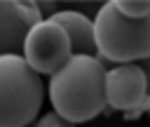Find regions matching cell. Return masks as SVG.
<instances>
[{
    "label": "cell",
    "mask_w": 150,
    "mask_h": 127,
    "mask_svg": "<svg viewBox=\"0 0 150 127\" xmlns=\"http://www.w3.org/2000/svg\"><path fill=\"white\" fill-rule=\"evenodd\" d=\"M49 101L54 113L73 125L89 122L105 111V63L96 56L73 54L63 68L49 75Z\"/></svg>",
    "instance_id": "6da1fadb"
},
{
    "label": "cell",
    "mask_w": 150,
    "mask_h": 127,
    "mask_svg": "<svg viewBox=\"0 0 150 127\" xmlns=\"http://www.w3.org/2000/svg\"><path fill=\"white\" fill-rule=\"evenodd\" d=\"M94 38L101 61L138 63L150 56V16L129 19L115 2H103L94 19Z\"/></svg>",
    "instance_id": "7a4b0ae2"
},
{
    "label": "cell",
    "mask_w": 150,
    "mask_h": 127,
    "mask_svg": "<svg viewBox=\"0 0 150 127\" xmlns=\"http://www.w3.org/2000/svg\"><path fill=\"white\" fill-rule=\"evenodd\" d=\"M45 101V85L21 54L0 56V127H30Z\"/></svg>",
    "instance_id": "3957f363"
},
{
    "label": "cell",
    "mask_w": 150,
    "mask_h": 127,
    "mask_svg": "<svg viewBox=\"0 0 150 127\" xmlns=\"http://www.w3.org/2000/svg\"><path fill=\"white\" fill-rule=\"evenodd\" d=\"M21 56L28 61V66L38 75H54L59 68L68 63V59L73 56V49L66 31L52 19H42L28 31Z\"/></svg>",
    "instance_id": "277c9868"
},
{
    "label": "cell",
    "mask_w": 150,
    "mask_h": 127,
    "mask_svg": "<svg viewBox=\"0 0 150 127\" xmlns=\"http://www.w3.org/2000/svg\"><path fill=\"white\" fill-rule=\"evenodd\" d=\"M42 21V9L30 0H0V56L21 54L28 31Z\"/></svg>",
    "instance_id": "5b68a950"
},
{
    "label": "cell",
    "mask_w": 150,
    "mask_h": 127,
    "mask_svg": "<svg viewBox=\"0 0 150 127\" xmlns=\"http://www.w3.org/2000/svg\"><path fill=\"white\" fill-rule=\"evenodd\" d=\"M145 73L138 63H117L105 68V103L112 111L129 113L145 99Z\"/></svg>",
    "instance_id": "8992f818"
},
{
    "label": "cell",
    "mask_w": 150,
    "mask_h": 127,
    "mask_svg": "<svg viewBox=\"0 0 150 127\" xmlns=\"http://www.w3.org/2000/svg\"><path fill=\"white\" fill-rule=\"evenodd\" d=\"M47 19H52L54 24H59L66 31L73 54H84V56H96L98 59L96 38H94V21L87 14H82L77 9H56Z\"/></svg>",
    "instance_id": "52a82bcc"
},
{
    "label": "cell",
    "mask_w": 150,
    "mask_h": 127,
    "mask_svg": "<svg viewBox=\"0 0 150 127\" xmlns=\"http://www.w3.org/2000/svg\"><path fill=\"white\" fill-rule=\"evenodd\" d=\"M112 2L129 19H145V16H150V0H112Z\"/></svg>",
    "instance_id": "ba28073f"
},
{
    "label": "cell",
    "mask_w": 150,
    "mask_h": 127,
    "mask_svg": "<svg viewBox=\"0 0 150 127\" xmlns=\"http://www.w3.org/2000/svg\"><path fill=\"white\" fill-rule=\"evenodd\" d=\"M33 127H77V125H73L70 120H66L63 115H59V113H45Z\"/></svg>",
    "instance_id": "9c48e42d"
},
{
    "label": "cell",
    "mask_w": 150,
    "mask_h": 127,
    "mask_svg": "<svg viewBox=\"0 0 150 127\" xmlns=\"http://www.w3.org/2000/svg\"><path fill=\"white\" fill-rule=\"evenodd\" d=\"M30 127H33V125H30Z\"/></svg>",
    "instance_id": "30bf717a"
}]
</instances>
